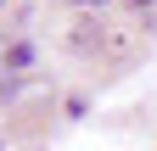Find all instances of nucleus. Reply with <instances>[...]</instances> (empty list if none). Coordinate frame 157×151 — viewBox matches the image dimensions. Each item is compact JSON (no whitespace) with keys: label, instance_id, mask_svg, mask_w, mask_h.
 Masks as SVG:
<instances>
[{"label":"nucleus","instance_id":"1","mask_svg":"<svg viewBox=\"0 0 157 151\" xmlns=\"http://www.w3.org/2000/svg\"><path fill=\"white\" fill-rule=\"evenodd\" d=\"M135 6H151V0H135Z\"/></svg>","mask_w":157,"mask_h":151}]
</instances>
